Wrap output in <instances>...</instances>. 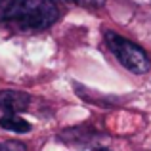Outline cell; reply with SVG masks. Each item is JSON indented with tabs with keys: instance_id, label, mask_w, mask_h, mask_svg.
<instances>
[{
	"instance_id": "6da1fadb",
	"label": "cell",
	"mask_w": 151,
	"mask_h": 151,
	"mask_svg": "<svg viewBox=\"0 0 151 151\" xmlns=\"http://www.w3.org/2000/svg\"><path fill=\"white\" fill-rule=\"evenodd\" d=\"M59 17L54 0H14L6 21L19 31H44Z\"/></svg>"
},
{
	"instance_id": "7a4b0ae2",
	"label": "cell",
	"mask_w": 151,
	"mask_h": 151,
	"mask_svg": "<svg viewBox=\"0 0 151 151\" xmlns=\"http://www.w3.org/2000/svg\"><path fill=\"white\" fill-rule=\"evenodd\" d=\"M105 40L109 50L113 52V55L119 59L124 69L132 71L136 75H144L151 69V59L149 55L145 54L144 48H140L138 44H134L132 40L121 37L115 31H107L105 33Z\"/></svg>"
},
{
	"instance_id": "3957f363",
	"label": "cell",
	"mask_w": 151,
	"mask_h": 151,
	"mask_svg": "<svg viewBox=\"0 0 151 151\" xmlns=\"http://www.w3.org/2000/svg\"><path fill=\"white\" fill-rule=\"evenodd\" d=\"M31 105V96L19 90H2L0 92V121L25 113Z\"/></svg>"
},
{
	"instance_id": "277c9868",
	"label": "cell",
	"mask_w": 151,
	"mask_h": 151,
	"mask_svg": "<svg viewBox=\"0 0 151 151\" xmlns=\"http://www.w3.org/2000/svg\"><path fill=\"white\" fill-rule=\"evenodd\" d=\"M0 126H2L4 130H10V132H17V134L31 132V128H33V126H31L29 122H27L25 119L21 117V115H17V117H10V119H4V121H0Z\"/></svg>"
},
{
	"instance_id": "5b68a950",
	"label": "cell",
	"mask_w": 151,
	"mask_h": 151,
	"mask_svg": "<svg viewBox=\"0 0 151 151\" xmlns=\"http://www.w3.org/2000/svg\"><path fill=\"white\" fill-rule=\"evenodd\" d=\"M0 151H27L25 144L17 140H10V142H2L0 144Z\"/></svg>"
},
{
	"instance_id": "8992f818",
	"label": "cell",
	"mask_w": 151,
	"mask_h": 151,
	"mask_svg": "<svg viewBox=\"0 0 151 151\" xmlns=\"http://www.w3.org/2000/svg\"><path fill=\"white\" fill-rule=\"evenodd\" d=\"M63 2H75V4L88 6V8H100V6H103V2H105V0H63Z\"/></svg>"
},
{
	"instance_id": "52a82bcc",
	"label": "cell",
	"mask_w": 151,
	"mask_h": 151,
	"mask_svg": "<svg viewBox=\"0 0 151 151\" xmlns=\"http://www.w3.org/2000/svg\"><path fill=\"white\" fill-rule=\"evenodd\" d=\"M12 4H14V0H0V19H6Z\"/></svg>"
},
{
	"instance_id": "ba28073f",
	"label": "cell",
	"mask_w": 151,
	"mask_h": 151,
	"mask_svg": "<svg viewBox=\"0 0 151 151\" xmlns=\"http://www.w3.org/2000/svg\"><path fill=\"white\" fill-rule=\"evenodd\" d=\"M96 151H107V149H96Z\"/></svg>"
}]
</instances>
